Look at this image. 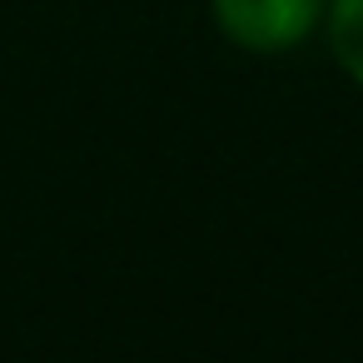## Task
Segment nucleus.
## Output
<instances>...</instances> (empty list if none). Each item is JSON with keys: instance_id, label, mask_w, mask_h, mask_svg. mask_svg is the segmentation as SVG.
Segmentation results:
<instances>
[{"instance_id": "f257e3e1", "label": "nucleus", "mask_w": 363, "mask_h": 363, "mask_svg": "<svg viewBox=\"0 0 363 363\" xmlns=\"http://www.w3.org/2000/svg\"><path fill=\"white\" fill-rule=\"evenodd\" d=\"M214 26L249 55H284L313 35L328 0H209Z\"/></svg>"}, {"instance_id": "f03ea898", "label": "nucleus", "mask_w": 363, "mask_h": 363, "mask_svg": "<svg viewBox=\"0 0 363 363\" xmlns=\"http://www.w3.org/2000/svg\"><path fill=\"white\" fill-rule=\"evenodd\" d=\"M328 50L343 65V75L363 90V0H328Z\"/></svg>"}]
</instances>
